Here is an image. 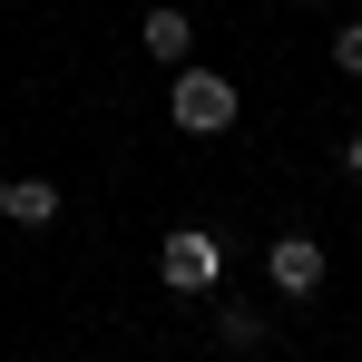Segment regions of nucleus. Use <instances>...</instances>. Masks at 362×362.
Segmentation results:
<instances>
[{
	"label": "nucleus",
	"instance_id": "f03ea898",
	"mask_svg": "<svg viewBox=\"0 0 362 362\" xmlns=\"http://www.w3.org/2000/svg\"><path fill=\"white\" fill-rule=\"evenodd\" d=\"M157 274H167V294H216V274H226V245L206 235V226H177V235L157 245Z\"/></svg>",
	"mask_w": 362,
	"mask_h": 362
},
{
	"label": "nucleus",
	"instance_id": "7ed1b4c3",
	"mask_svg": "<svg viewBox=\"0 0 362 362\" xmlns=\"http://www.w3.org/2000/svg\"><path fill=\"white\" fill-rule=\"evenodd\" d=\"M264 274H274V294H323V245H313V235H303V226H284V235H274V245H264Z\"/></svg>",
	"mask_w": 362,
	"mask_h": 362
},
{
	"label": "nucleus",
	"instance_id": "20e7f679",
	"mask_svg": "<svg viewBox=\"0 0 362 362\" xmlns=\"http://www.w3.org/2000/svg\"><path fill=\"white\" fill-rule=\"evenodd\" d=\"M137 49H147V59H167V69H186V49H196V20H186L177 0H157V10L137 20Z\"/></svg>",
	"mask_w": 362,
	"mask_h": 362
},
{
	"label": "nucleus",
	"instance_id": "f257e3e1",
	"mask_svg": "<svg viewBox=\"0 0 362 362\" xmlns=\"http://www.w3.org/2000/svg\"><path fill=\"white\" fill-rule=\"evenodd\" d=\"M235 78L226 69H177V88H167V118H177V137H226L235 127Z\"/></svg>",
	"mask_w": 362,
	"mask_h": 362
},
{
	"label": "nucleus",
	"instance_id": "39448f33",
	"mask_svg": "<svg viewBox=\"0 0 362 362\" xmlns=\"http://www.w3.org/2000/svg\"><path fill=\"white\" fill-rule=\"evenodd\" d=\"M10 226H59V186L20 177V186H10Z\"/></svg>",
	"mask_w": 362,
	"mask_h": 362
},
{
	"label": "nucleus",
	"instance_id": "423d86ee",
	"mask_svg": "<svg viewBox=\"0 0 362 362\" xmlns=\"http://www.w3.org/2000/svg\"><path fill=\"white\" fill-rule=\"evenodd\" d=\"M216 343H226V353H264L274 333H264V323H255L245 303H216Z\"/></svg>",
	"mask_w": 362,
	"mask_h": 362
},
{
	"label": "nucleus",
	"instance_id": "1a4fd4ad",
	"mask_svg": "<svg viewBox=\"0 0 362 362\" xmlns=\"http://www.w3.org/2000/svg\"><path fill=\"white\" fill-rule=\"evenodd\" d=\"M0 216H10V177H0Z\"/></svg>",
	"mask_w": 362,
	"mask_h": 362
},
{
	"label": "nucleus",
	"instance_id": "0eeeda50",
	"mask_svg": "<svg viewBox=\"0 0 362 362\" xmlns=\"http://www.w3.org/2000/svg\"><path fill=\"white\" fill-rule=\"evenodd\" d=\"M333 69H343V78H362V20H343V30H333Z\"/></svg>",
	"mask_w": 362,
	"mask_h": 362
},
{
	"label": "nucleus",
	"instance_id": "6e6552de",
	"mask_svg": "<svg viewBox=\"0 0 362 362\" xmlns=\"http://www.w3.org/2000/svg\"><path fill=\"white\" fill-rule=\"evenodd\" d=\"M343 177L362 186V127H353V137H343Z\"/></svg>",
	"mask_w": 362,
	"mask_h": 362
}]
</instances>
